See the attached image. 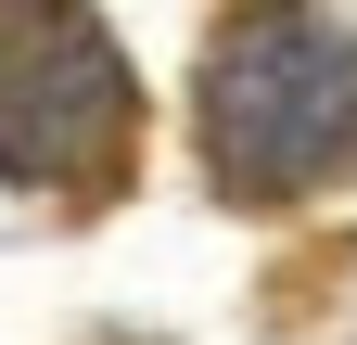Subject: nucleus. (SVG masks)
I'll return each instance as SVG.
<instances>
[{
    "instance_id": "f03ea898",
    "label": "nucleus",
    "mask_w": 357,
    "mask_h": 345,
    "mask_svg": "<svg viewBox=\"0 0 357 345\" xmlns=\"http://www.w3.org/2000/svg\"><path fill=\"white\" fill-rule=\"evenodd\" d=\"M141 141V77L89 0H0V179L115 192Z\"/></svg>"
},
{
    "instance_id": "f257e3e1",
    "label": "nucleus",
    "mask_w": 357,
    "mask_h": 345,
    "mask_svg": "<svg viewBox=\"0 0 357 345\" xmlns=\"http://www.w3.org/2000/svg\"><path fill=\"white\" fill-rule=\"evenodd\" d=\"M204 166L243 205H294L357 154V38L319 0H243L204 38Z\"/></svg>"
}]
</instances>
